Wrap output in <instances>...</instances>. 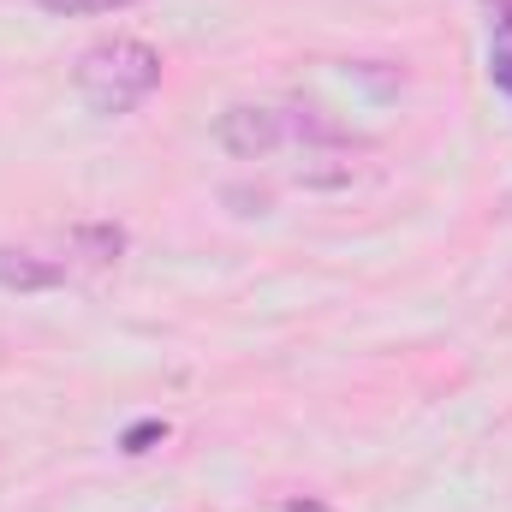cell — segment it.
Wrapping results in <instances>:
<instances>
[{
    "instance_id": "8",
    "label": "cell",
    "mask_w": 512,
    "mask_h": 512,
    "mask_svg": "<svg viewBox=\"0 0 512 512\" xmlns=\"http://www.w3.org/2000/svg\"><path fill=\"white\" fill-rule=\"evenodd\" d=\"M489 12H495V24L512 36V0H489Z\"/></svg>"
},
{
    "instance_id": "1",
    "label": "cell",
    "mask_w": 512,
    "mask_h": 512,
    "mask_svg": "<svg viewBox=\"0 0 512 512\" xmlns=\"http://www.w3.org/2000/svg\"><path fill=\"white\" fill-rule=\"evenodd\" d=\"M72 84H78L90 114H131V108H143L161 90V54L149 42H137V36L96 42V48L78 54Z\"/></svg>"
},
{
    "instance_id": "7",
    "label": "cell",
    "mask_w": 512,
    "mask_h": 512,
    "mask_svg": "<svg viewBox=\"0 0 512 512\" xmlns=\"http://www.w3.org/2000/svg\"><path fill=\"white\" fill-rule=\"evenodd\" d=\"M489 72H495V90L512 102V42H495V54H489Z\"/></svg>"
},
{
    "instance_id": "5",
    "label": "cell",
    "mask_w": 512,
    "mask_h": 512,
    "mask_svg": "<svg viewBox=\"0 0 512 512\" xmlns=\"http://www.w3.org/2000/svg\"><path fill=\"white\" fill-rule=\"evenodd\" d=\"M42 12L54 18H78V12H120V6H137V0H36Z\"/></svg>"
},
{
    "instance_id": "9",
    "label": "cell",
    "mask_w": 512,
    "mask_h": 512,
    "mask_svg": "<svg viewBox=\"0 0 512 512\" xmlns=\"http://www.w3.org/2000/svg\"><path fill=\"white\" fill-rule=\"evenodd\" d=\"M286 512H328L322 501H286Z\"/></svg>"
},
{
    "instance_id": "4",
    "label": "cell",
    "mask_w": 512,
    "mask_h": 512,
    "mask_svg": "<svg viewBox=\"0 0 512 512\" xmlns=\"http://www.w3.org/2000/svg\"><path fill=\"white\" fill-rule=\"evenodd\" d=\"M72 251L90 256V262H114V256L126 251V227H114V221H102V227H78V233H72Z\"/></svg>"
},
{
    "instance_id": "6",
    "label": "cell",
    "mask_w": 512,
    "mask_h": 512,
    "mask_svg": "<svg viewBox=\"0 0 512 512\" xmlns=\"http://www.w3.org/2000/svg\"><path fill=\"white\" fill-rule=\"evenodd\" d=\"M161 435H167V423H161V417H143V423H131L126 435H120V447H126V453H149Z\"/></svg>"
},
{
    "instance_id": "2",
    "label": "cell",
    "mask_w": 512,
    "mask_h": 512,
    "mask_svg": "<svg viewBox=\"0 0 512 512\" xmlns=\"http://www.w3.org/2000/svg\"><path fill=\"white\" fill-rule=\"evenodd\" d=\"M221 143L239 155V161H256V155H268V149H280V137H286V120L274 114V108H251V102H239V108H227L221 114Z\"/></svg>"
},
{
    "instance_id": "3",
    "label": "cell",
    "mask_w": 512,
    "mask_h": 512,
    "mask_svg": "<svg viewBox=\"0 0 512 512\" xmlns=\"http://www.w3.org/2000/svg\"><path fill=\"white\" fill-rule=\"evenodd\" d=\"M60 280H66V268L48 262V256L0 251V286H6V292H48V286H60Z\"/></svg>"
}]
</instances>
